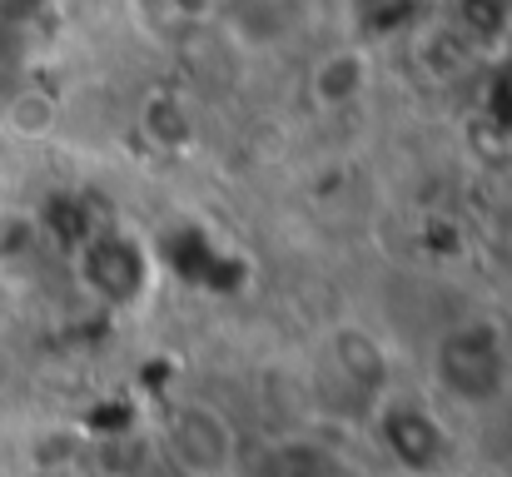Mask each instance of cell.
Listing matches in <instances>:
<instances>
[{"label": "cell", "instance_id": "obj_2", "mask_svg": "<svg viewBox=\"0 0 512 477\" xmlns=\"http://www.w3.org/2000/svg\"><path fill=\"white\" fill-rule=\"evenodd\" d=\"M458 15L478 30V35H493L512 20V0H458Z\"/></svg>", "mask_w": 512, "mask_h": 477}, {"label": "cell", "instance_id": "obj_1", "mask_svg": "<svg viewBox=\"0 0 512 477\" xmlns=\"http://www.w3.org/2000/svg\"><path fill=\"white\" fill-rule=\"evenodd\" d=\"M5 120H10L15 135H45V130L55 125V110H50V100H40V95H15L10 110H5Z\"/></svg>", "mask_w": 512, "mask_h": 477}]
</instances>
